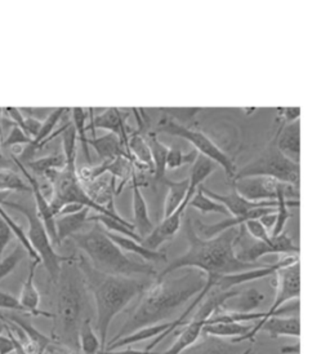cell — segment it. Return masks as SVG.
Here are the masks:
<instances>
[{"instance_id": "1", "label": "cell", "mask_w": 330, "mask_h": 354, "mask_svg": "<svg viewBox=\"0 0 330 354\" xmlns=\"http://www.w3.org/2000/svg\"><path fill=\"white\" fill-rule=\"evenodd\" d=\"M205 283L206 274L196 269H188L178 277L169 274L160 279L155 278L153 285L146 287L141 294L139 303L129 315L117 336L107 345L115 343L139 328L157 325L172 318L182 306L188 304L193 297L199 295Z\"/></svg>"}, {"instance_id": "2", "label": "cell", "mask_w": 330, "mask_h": 354, "mask_svg": "<svg viewBox=\"0 0 330 354\" xmlns=\"http://www.w3.org/2000/svg\"><path fill=\"white\" fill-rule=\"evenodd\" d=\"M244 227H233L218 236L204 239L197 236L193 227V218L187 217L185 223V236L188 241V248L185 254L172 260L163 272L157 273L156 279L173 274L181 269H196L205 274L229 276L242 273L257 268H262L261 263H244L236 257L235 245L243 236Z\"/></svg>"}, {"instance_id": "3", "label": "cell", "mask_w": 330, "mask_h": 354, "mask_svg": "<svg viewBox=\"0 0 330 354\" xmlns=\"http://www.w3.org/2000/svg\"><path fill=\"white\" fill-rule=\"evenodd\" d=\"M88 291L92 292L96 305V334L101 352L106 349L107 336L113 321L126 305L146 290L145 282L132 277L113 276L102 273L89 264L87 259H77Z\"/></svg>"}, {"instance_id": "4", "label": "cell", "mask_w": 330, "mask_h": 354, "mask_svg": "<svg viewBox=\"0 0 330 354\" xmlns=\"http://www.w3.org/2000/svg\"><path fill=\"white\" fill-rule=\"evenodd\" d=\"M57 292V334L55 342L70 353L80 354L79 333L86 318L88 308V288L77 257L62 264Z\"/></svg>"}, {"instance_id": "5", "label": "cell", "mask_w": 330, "mask_h": 354, "mask_svg": "<svg viewBox=\"0 0 330 354\" xmlns=\"http://www.w3.org/2000/svg\"><path fill=\"white\" fill-rule=\"evenodd\" d=\"M93 223L95 225L87 232H79L70 236L71 241H74V243L86 254L90 266L102 273L113 276L132 278L144 276L155 279L157 273L154 266L130 260L124 255L120 247L108 238L105 227L99 223Z\"/></svg>"}, {"instance_id": "6", "label": "cell", "mask_w": 330, "mask_h": 354, "mask_svg": "<svg viewBox=\"0 0 330 354\" xmlns=\"http://www.w3.org/2000/svg\"><path fill=\"white\" fill-rule=\"evenodd\" d=\"M3 203H4V206H8L13 208V209H16V211H19L28 218L29 230L26 233V236L29 239L30 245L32 247V250L37 252V255L40 259V263H43L46 270L48 272L50 281L53 283H57L62 264L66 263V261H70L75 256H62L56 252L53 243L49 238L48 233H47L46 227H44L41 220L38 216V214H37L35 206L13 203V202H8V201H4Z\"/></svg>"}, {"instance_id": "7", "label": "cell", "mask_w": 330, "mask_h": 354, "mask_svg": "<svg viewBox=\"0 0 330 354\" xmlns=\"http://www.w3.org/2000/svg\"><path fill=\"white\" fill-rule=\"evenodd\" d=\"M300 165L282 156L276 148L275 138L258 157L236 171L233 181L244 177L266 176L300 189Z\"/></svg>"}, {"instance_id": "8", "label": "cell", "mask_w": 330, "mask_h": 354, "mask_svg": "<svg viewBox=\"0 0 330 354\" xmlns=\"http://www.w3.org/2000/svg\"><path fill=\"white\" fill-rule=\"evenodd\" d=\"M159 132L172 135L175 138H184L186 141H188L190 144L194 145L195 150L199 154L209 158L211 160H213L214 163H217L218 166L224 168L227 178L230 181H233V177L236 175V171H237L235 163H233V158L230 157L229 154H226L222 149L218 148L213 141L202 131L186 127L185 124L175 122V119L163 117L156 126L155 133H159Z\"/></svg>"}, {"instance_id": "9", "label": "cell", "mask_w": 330, "mask_h": 354, "mask_svg": "<svg viewBox=\"0 0 330 354\" xmlns=\"http://www.w3.org/2000/svg\"><path fill=\"white\" fill-rule=\"evenodd\" d=\"M276 295L269 312L263 318L271 317L285 303L298 300L301 295V266L300 260L291 266L280 268L276 273Z\"/></svg>"}, {"instance_id": "10", "label": "cell", "mask_w": 330, "mask_h": 354, "mask_svg": "<svg viewBox=\"0 0 330 354\" xmlns=\"http://www.w3.org/2000/svg\"><path fill=\"white\" fill-rule=\"evenodd\" d=\"M293 255L300 256V247L294 243V241L287 233L271 238L270 242L257 241L252 246L245 247L236 257L244 263H258L260 259L266 255Z\"/></svg>"}, {"instance_id": "11", "label": "cell", "mask_w": 330, "mask_h": 354, "mask_svg": "<svg viewBox=\"0 0 330 354\" xmlns=\"http://www.w3.org/2000/svg\"><path fill=\"white\" fill-rule=\"evenodd\" d=\"M233 183V189L242 197L252 202L276 201L279 192L284 187L282 183L266 176L244 177Z\"/></svg>"}, {"instance_id": "12", "label": "cell", "mask_w": 330, "mask_h": 354, "mask_svg": "<svg viewBox=\"0 0 330 354\" xmlns=\"http://www.w3.org/2000/svg\"><path fill=\"white\" fill-rule=\"evenodd\" d=\"M13 160L16 163V166L20 168L22 175L28 178V183H29L30 189H31V193L34 194V199H35V208H37V214L39 216L43 225L46 227L47 233H48L49 238L53 243V246H59L57 243V233H56V216L50 208L49 205V201L44 196L41 187H40L38 180L35 178V176H32L30 174L29 171L25 167V165L21 162L20 159L17 157H13Z\"/></svg>"}, {"instance_id": "13", "label": "cell", "mask_w": 330, "mask_h": 354, "mask_svg": "<svg viewBox=\"0 0 330 354\" xmlns=\"http://www.w3.org/2000/svg\"><path fill=\"white\" fill-rule=\"evenodd\" d=\"M200 187H202L205 196H208L211 199H213L215 202H218L222 206L226 207L229 214L235 217L244 216V215H246L248 212H251L255 208L278 207V201H263V202L248 201V199L242 197L233 187L229 194H218L215 192H212L211 189L205 187L204 185H200Z\"/></svg>"}, {"instance_id": "14", "label": "cell", "mask_w": 330, "mask_h": 354, "mask_svg": "<svg viewBox=\"0 0 330 354\" xmlns=\"http://www.w3.org/2000/svg\"><path fill=\"white\" fill-rule=\"evenodd\" d=\"M128 117H129V113H124L120 109H106L104 110L102 114H99L95 118L90 115V124L87 127V131L92 129L95 133L96 129H107L110 133L117 135V138L122 140L126 151V144L129 138V127L126 124Z\"/></svg>"}, {"instance_id": "15", "label": "cell", "mask_w": 330, "mask_h": 354, "mask_svg": "<svg viewBox=\"0 0 330 354\" xmlns=\"http://www.w3.org/2000/svg\"><path fill=\"white\" fill-rule=\"evenodd\" d=\"M115 183H117L115 177L111 176L110 174H105L93 181L83 183V184L80 183V184L84 189V192L87 193L88 197L93 201V203L106 208L108 212L114 215H119L114 206V197L117 196Z\"/></svg>"}, {"instance_id": "16", "label": "cell", "mask_w": 330, "mask_h": 354, "mask_svg": "<svg viewBox=\"0 0 330 354\" xmlns=\"http://www.w3.org/2000/svg\"><path fill=\"white\" fill-rule=\"evenodd\" d=\"M276 148L282 156L291 159V162L300 165L301 157V122L300 119L291 123H284L275 136Z\"/></svg>"}, {"instance_id": "17", "label": "cell", "mask_w": 330, "mask_h": 354, "mask_svg": "<svg viewBox=\"0 0 330 354\" xmlns=\"http://www.w3.org/2000/svg\"><path fill=\"white\" fill-rule=\"evenodd\" d=\"M253 345L248 349L235 344L233 342H226L221 337H214L209 335H203L194 344L188 346L181 354H249L252 352Z\"/></svg>"}, {"instance_id": "18", "label": "cell", "mask_w": 330, "mask_h": 354, "mask_svg": "<svg viewBox=\"0 0 330 354\" xmlns=\"http://www.w3.org/2000/svg\"><path fill=\"white\" fill-rule=\"evenodd\" d=\"M39 264L40 261H37V260L31 261L29 276L23 282L19 301H20L23 312L34 315V317H46V318H53L55 319L53 313H48V312H44V310H40L39 309L40 294L38 288L35 287V272H37V268Z\"/></svg>"}, {"instance_id": "19", "label": "cell", "mask_w": 330, "mask_h": 354, "mask_svg": "<svg viewBox=\"0 0 330 354\" xmlns=\"http://www.w3.org/2000/svg\"><path fill=\"white\" fill-rule=\"evenodd\" d=\"M132 184H133V220H135L132 225L137 236L144 239L154 230L155 227L150 218L148 207L141 192V185L138 183L137 175L132 178Z\"/></svg>"}, {"instance_id": "20", "label": "cell", "mask_w": 330, "mask_h": 354, "mask_svg": "<svg viewBox=\"0 0 330 354\" xmlns=\"http://www.w3.org/2000/svg\"><path fill=\"white\" fill-rule=\"evenodd\" d=\"M204 321L197 319H187L185 324L179 326L173 333L178 335V339L175 340V344L172 345L164 353L157 354H181L186 351L188 346L194 344L195 342L202 336V331L204 327Z\"/></svg>"}, {"instance_id": "21", "label": "cell", "mask_w": 330, "mask_h": 354, "mask_svg": "<svg viewBox=\"0 0 330 354\" xmlns=\"http://www.w3.org/2000/svg\"><path fill=\"white\" fill-rule=\"evenodd\" d=\"M264 301V295L255 288L240 291L236 296L229 299L221 309L236 313H252Z\"/></svg>"}, {"instance_id": "22", "label": "cell", "mask_w": 330, "mask_h": 354, "mask_svg": "<svg viewBox=\"0 0 330 354\" xmlns=\"http://www.w3.org/2000/svg\"><path fill=\"white\" fill-rule=\"evenodd\" d=\"M217 167H218V165L214 163L213 160H211L209 158L204 157L202 154L197 156L193 167H191V171H190L188 190H187V194H186L185 201H184L187 203V206H188L190 199L194 197L197 187L203 185L205 180L213 174Z\"/></svg>"}, {"instance_id": "23", "label": "cell", "mask_w": 330, "mask_h": 354, "mask_svg": "<svg viewBox=\"0 0 330 354\" xmlns=\"http://www.w3.org/2000/svg\"><path fill=\"white\" fill-rule=\"evenodd\" d=\"M88 215L89 208L84 207L75 214L56 217V233L59 246L66 238H70L79 233L80 230H83V227L88 223Z\"/></svg>"}, {"instance_id": "24", "label": "cell", "mask_w": 330, "mask_h": 354, "mask_svg": "<svg viewBox=\"0 0 330 354\" xmlns=\"http://www.w3.org/2000/svg\"><path fill=\"white\" fill-rule=\"evenodd\" d=\"M107 236L108 238L120 247V250L124 252H130V254H135L138 255L139 257H142L145 261H150V263H162V261H166V255L162 251H151L148 248L142 246L139 242H137L132 238H128V236H119L115 233H111V232H107Z\"/></svg>"}, {"instance_id": "25", "label": "cell", "mask_w": 330, "mask_h": 354, "mask_svg": "<svg viewBox=\"0 0 330 354\" xmlns=\"http://www.w3.org/2000/svg\"><path fill=\"white\" fill-rule=\"evenodd\" d=\"M88 145L93 147L102 162L114 160L120 156H128L122 140L110 132L102 138H88Z\"/></svg>"}, {"instance_id": "26", "label": "cell", "mask_w": 330, "mask_h": 354, "mask_svg": "<svg viewBox=\"0 0 330 354\" xmlns=\"http://www.w3.org/2000/svg\"><path fill=\"white\" fill-rule=\"evenodd\" d=\"M126 154L136 160L137 165L141 169H147L154 174L151 151L146 142V138L142 135H139V132H135L128 138Z\"/></svg>"}, {"instance_id": "27", "label": "cell", "mask_w": 330, "mask_h": 354, "mask_svg": "<svg viewBox=\"0 0 330 354\" xmlns=\"http://www.w3.org/2000/svg\"><path fill=\"white\" fill-rule=\"evenodd\" d=\"M171 326V322H163V324H157V325L148 326V327H144V328H139L132 334L126 335L124 337L119 339L115 343L113 344L107 345L105 351H115L119 348H124V346H129V345L138 344V343H142L145 340H148L151 337H156L160 334H163L164 331H166Z\"/></svg>"}, {"instance_id": "28", "label": "cell", "mask_w": 330, "mask_h": 354, "mask_svg": "<svg viewBox=\"0 0 330 354\" xmlns=\"http://www.w3.org/2000/svg\"><path fill=\"white\" fill-rule=\"evenodd\" d=\"M162 183L168 187V196L164 203V217H168L184 203L188 190V178L181 181H171L164 177Z\"/></svg>"}, {"instance_id": "29", "label": "cell", "mask_w": 330, "mask_h": 354, "mask_svg": "<svg viewBox=\"0 0 330 354\" xmlns=\"http://www.w3.org/2000/svg\"><path fill=\"white\" fill-rule=\"evenodd\" d=\"M253 324L245 325V324H237V322H230V324H208L203 327L202 334L209 335L214 337H233V340L242 339L245 335L252 331Z\"/></svg>"}, {"instance_id": "30", "label": "cell", "mask_w": 330, "mask_h": 354, "mask_svg": "<svg viewBox=\"0 0 330 354\" xmlns=\"http://www.w3.org/2000/svg\"><path fill=\"white\" fill-rule=\"evenodd\" d=\"M146 142L151 151L153 157V163H154V176L157 181H162L165 177V165H166V156H168V149L165 144H163L159 138H156V133H148L146 136Z\"/></svg>"}, {"instance_id": "31", "label": "cell", "mask_w": 330, "mask_h": 354, "mask_svg": "<svg viewBox=\"0 0 330 354\" xmlns=\"http://www.w3.org/2000/svg\"><path fill=\"white\" fill-rule=\"evenodd\" d=\"M88 221H96L99 223L104 227H106L107 232H111V233H115L119 236H128V238H132L137 242H142V239L139 236H137L135 233V229L133 225L130 223H120L113 217L106 216V215H96V216L88 217Z\"/></svg>"}, {"instance_id": "32", "label": "cell", "mask_w": 330, "mask_h": 354, "mask_svg": "<svg viewBox=\"0 0 330 354\" xmlns=\"http://www.w3.org/2000/svg\"><path fill=\"white\" fill-rule=\"evenodd\" d=\"M79 346L81 354H98L101 352V343L98 335L93 330L90 318H86L80 333H79Z\"/></svg>"}, {"instance_id": "33", "label": "cell", "mask_w": 330, "mask_h": 354, "mask_svg": "<svg viewBox=\"0 0 330 354\" xmlns=\"http://www.w3.org/2000/svg\"><path fill=\"white\" fill-rule=\"evenodd\" d=\"M28 166L35 174L41 175V176H46L47 174L52 172V171H61V169L66 167V158L64 156V153L52 154V156H48V157L30 160Z\"/></svg>"}, {"instance_id": "34", "label": "cell", "mask_w": 330, "mask_h": 354, "mask_svg": "<svg viewBox=\"0 0 330 354\" xmlns=\"http://www.w3.org/2000/svg\"><path fill=\"white\" fill-rule=\"evenodd\" d=\"M187 207H193L205 215L206 214H220V215H227V216L230 215L229 211L226 209V207L215 202L213 199H211L208 196H205L200 187H197L194 197L190 199Z\"/></svg>"}, {"instance_id": "35", "label": "cell", "mask_w": 330, "mask_h": 354, "mask_svg": "<svg viewBox=\"0 0 330 354\" xmlns=\"http://www.w3.org/2000/svg\"><path fill=\"white\" fill-rule=\"evenodd\" d=\"M0 192H31L29 185L23 178L10 168L0 167Z\"/></svg>"}, {"instance_id": "36", "label": "cell", "mask_w": 330, "mask_h": 354, "mask_svg": "<svg viewBox=\"0 0 330 354\" xmlns=\"http://www.w3.org/2000/svg\"><path fill=\"white\" fill-rule=\"evenodd\" d=\"M71 114H72V127L77 132V138H78L83 150H84V154L87 158V162H90V156H89V145H88V138H87V127H86V122L89 118V111L84 110L81 108H75L71 110Z\"/></svg>"}, {"instance_id": "37", "label": "cell", "mask_w": 330, "mask_h": 354, "mask_svg": "<svg viewBox=\"0 0 330 354\" xmlns=\"http://www.w3.org/2000/svg\"><path fill=\"white\" fill-rule=\"evenodd\" d=\"M0 217H1V220L10 227L13 236H16V238L20 241L21 246L26 250V252H28V255L30 256V259H31V260L40 261V259L38 257V255H37V252L32 250V247L30 245L29 239H28V236H26L25 230L6 212V209L3 208L1 205H0Z\"/></svg>"}, {"instance_id": "38", "label": "cell", "mask_w": 330, "mask_h": 354, "mask_svg": "<svg viewBox=\"0 0 330 354\" xmlns=\"http://www.w3.org/2000/svg\"><path fill=\"white\" fill-rule=\"evenodd\" d=\"M197 156H199V153L196 150H193V151L185 154L178 147H169L165 168L172 171V169H177V168L186 166V165H194Z\"/></svg>"}, {"instance_id": "39", "label": "cell", "mask_w": 330, "mask_h": 354, "mask_svg": "<svg viewBox=\"0 0 330 354\" xmlns=\"http://www.w3.org/2000/svg\"><path fill=\"white\" fill-rule=\"evenodd\" d=\"M28 255L26 250L23 247L19 245L16 247L10 255L6 256L4 259L0 260V282L12 274L14 272V269L20 266L21 261Z\"/></svg>"}, {"instance_id": "40", "label": "cell", "mask_w": 330, "mask_h": 354, "mask_svg": "<svg viewBox=\"0 0 330 354\" xmlns=\"http://www.w3.org/2000/svg\"><path fill=\"white\" fill-rule=\"evenodd\" d=\"M32 140L17 126H12L10 135L1 142V148H12V147H20V145H30Z\"/></svg>"}, {"instance_id": "41", "label": "cell", "mask_w": 330, "mask_h": 354, "mask_svg": "<svg viewBox=\"0 0 330 354\" xmlns=\"http://www.w3.org/2000/svg\"><path fill=\"white\" fill-rule=\"evenodd\" d=\"M244 230H246L251 236L260 242H270L271 236L270 233L264 229L260 220H248L243 224Z\"/></svg>"}, {"instance_id": "42", "label": "cell", "mask_w": 330, "mask_h": 354, "mask_svg": "<svg viewBox=\"0 0 330 354\" xmlns=\"http://www.w3.org/2000/svg\"><path fill=\"white\" fill-rule=\"evenodd\" d=\"M13 236H13L10 227L0 217V260L3 259V254H4L6 248L10 245Z\"/></svg>"}, {"instance_id": "43", "label": "cell", "mask_w": 330, "mask_h": 354, "mask_svg": "<svg viewBox=\"0 0 330 354\" xmlns=\"http://www.w3.org/2000/svg\"><path fill=\"white\" fill-rule=\"evenodd\" d=\"M0 308L1 309H10V310H17V312H23L20 301L17 297H14L7 292L0 291Z\"/></svg>"}, {"instance_id": "44", "label": "cell", "mask_w": 330, "mask_h": 354, "mask_svg": "<svg viewBox=\"0 0 330 354\" xmlns=\"http://www.w3.org/2000/svg\"><path fill=\"white\" fill-rule=\"evenodd\" d=\"M20 110L25 117L37 119V120H40V122L46 120L49 114L53 111V109L41 108L20 109Z\"/></svg>"}, {"instance_id": "45", "label": "cell", "mask_w": 330, "mask_h": 354, "mask_svg": "<svg viewBox=\"0 0 330 354\" xmlns=\"http://www.w3.org/2000/svg\"><path fill=\"white\" fill-rule=\"evenodd\" d=\"M280 118L284 120V123H291L300 119L301 115V109L300 108H285L278 110Z\"/></svg>"}, {"instance_id": "46", "label": "cell", "mask_w": 330, "mask_h": 354, "mask_svg": "<svg viewBox=\"0 0 330 354\" xmlns=\"http://www.w3.org/2000/svg\"><path fill=\"white\" fill-rule=\"evenodd\" d=\"M12 353H14V345H13L10 335H7V336L0 335V354Z\"/></svg>"}, {"instance_id": "47", "label": "cell", "mask_w": 330, "mask_h": 354, "mask_svg": "<svg viewBox=\"0 0 330 354\" xmlns=\"http://www.w3.org/2000/svg\"><path fill=\"white\" fill-rule=\"evenodd\" d=\"M258 220L264 227V229L267 232H270V230H272V227H275V223H276V211L271 212V214H266L262 217H260Z\"/></svg>"}, {"instance_id": "48", "label": "cell", "mask_w": 330, "mask_h": 354, "mask_svg": "<svg viewBox=\"0 0 330 354\" xmlns=\"http://www.w3.org/2000/svg\"><path fill=\"white\" fill-rule=\"evenodd\" d=\"M98 354H157L150 351H135V349H126V351H104Z\"/></svg>"}, {"instance_id": "49", "label": "cell", "mask_w": 330, "mask_h": 354, "mask_svg": "<svg viewBox=\"0 0 330 354\" xmlns=\"http://www.w3.org/2000/svg\"><path fill=\"white\" fill-rule=\"evenodd\" d=\"M280 352H282V354H300V344L282 346Z\"/></svg>"}, {"instance_id": "50", "label": "cell", "mask_w": 330, "mask_h": 354, "mask_svg": "<svg viewBox=\"0 0 330 354\" xmlns=\"http://www.w3.org/2000/svg\"><path fill=\"white\" fill-rule=\"evenodd\" d=\"M4 115V109L0 108V135H1V138H3V127H1V124H3V117Z\"/></svg>"}, {"instance_id": "51", "label": "cell", "mask_w": 330, "mask_h": 354, "mask_svg": "<svg viewBox=\"0 0 330 354\" xmlns=\"http://www.w3.org/2000/svg\"><path fill=\"white\" fill-rule=\"evenodd\" d=\"M1 141H3V138H1V135H0V167H1V165L4 162V159H3V150H1Z\"/></svg>"}, {"instance_id": "52", "label": "cell", "mask_w": 330, "mask_h": 354, "mask_svg": "<svg viewBox=\"0 0 330 354\" xmlns=\"http://www.w3.org/2000/svg\"><path fill=\"white\" fill-rule=\"evenodd\" d=\"M3 331H4V322L0 319V335L3 334Z\"/></svg>"}, {"instance_id": "53", "label": "cell", "mask_w": 330, "mask_h": 354, "mask_svg": "<svg viewBox=\"0 0 330 354\" xmlns=\"http://www.w3.org/2000/svg\"><path fill=\"white\" fill-rule=\"evenodd\" d=\"M44 354H49V351H47V352H46Z\"/></svg>"}]
</instances>
